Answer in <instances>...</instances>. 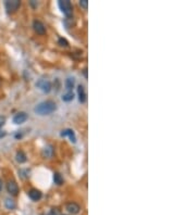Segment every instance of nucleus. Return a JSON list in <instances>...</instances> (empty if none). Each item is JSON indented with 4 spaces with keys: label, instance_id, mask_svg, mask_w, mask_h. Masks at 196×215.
I'll list each match as a JSON object with an SVG mask.
<instances>
[{
    "label": "nucleus",
    "instance_id": "nucleus-1",
    "mask_svg": "<svg viewBox=\"0 0 196 215\" xmlns=\"http://www.w3.org/2000/svg\"><path fill=\"white\" fill-rule=\"evenodd\" d=\"M56 110H57V104L51 100H47L44 101V102H41L38 106H36L34 111L38 115H49L51 114L52 112L56 111Z\"/></svg>",
    "mask_w": 196,
    "mask_h": 215
},
{
    "label": "nucleus",
    "instance_id": "nucleus-2",
    "mask_svg": "<svg viewBox=\"0 0 196 215\" xmlns=\"http://www.w3.org/2000/svg\"><path fill=\"white\" fill-rule=\"evenodd\" d=\"M59 8L60 10L62 11L63 14H65L67 17H70L71 14H72V5L69 0H60L59 1Z\"/></svg>",
    "mask_w": 196,
    "mask_h": 215
},
{
    "label": "nucleus",
    "instance_id": "nucleus-3",
    "mask_svg": "<svg viewBox=\"0 0 196 215\" xmlns=\"http://www.w3.org/2000/svg\"><path fill=\"white\" fill-rule=\"evenodd\" d=\"M20 5H21V2H20L19 0H7L5 2V9H7V11H8L9 13L15 12L16 10L19 9Z\"/></svg>",
    "mask_w": 196,
    "mask_h": 215
},
{
    "label": "nucleus",
    "instance_id": "nucleus-4",
    "mask_svg": "<svg viewBox=\"0 0 196 215\" xmlns=\"http://www.w3.org/2000/svg\"><path fill=\"white\" fill-rule=\"evenodd\" d=\"M36 86H37L41 91L44 93H49L50 90H51V84L49 81L47 79H39L37 83H36Z\"/></svg>",
    "mask_w": 196,
    "mask_h": 215
},
{
    "label": "nucleus",
    "instance_id": "nucleus-5",
    "mask_svg": "<svg viewBox=\"0 0 196 215\" xmlns=\"http://www.w3.org/2000/svg\"><path fill=\"white\" fill-rule=\"evenodd\" d=\"M7 190H8V192L10 193L11 196H18V193H19V186H18V184L14 180H10L7 184Z\"/></svg>",
    "mask_w": 196,
    "mask_h": 215
},
{
    "label": "nucleus",
    "instance_id": "nucleus-6",
    "mask_svg": "<svg viewBox=\"0 0 196 215\" xmlns=\"http://www.w3.org/2000/svg\"><path fill=\"white\" fill-rule=\"evenodd\" d=\"M33 27H34L36 33L39 34V35H44V34L46 33V27H45V25H44L41 21H34Z\"/></svg>",
    "mask_w": 196,
    "mask_h": 215
},
{
    "label": "nucleus",
    "instance_id": "nucleus-7",
    "mask_svg": "<svg viewBox=\"0 0 196 215\" xmlns=\"http://www.w3.org/2000/svg\"><path fill=\"white\" fill-rule=\"evenodd\" d=\"M65 209H67V211H68L69 213H71V214H77V213L80 212L81 207H80L79 204L75 203V202H70V203L67 204Z\"/></svg>",
    "mask_w": 196,
    "mask_h": 215
},
{
    "label": "nucleus",
    "instance_id": "nucleus-8",
    "mask_svg": "<svg viewBox=\"0 0 196 215\" xmlns=\"http://www.w3.org/2000/svg\"><path fill=\"white\" fill-rule=\"evenodd\" d=\"M27 120V114L25 112H20L18 114L14 115L13 117V123L16 124V125H19V124H22V123H24L25 121Z\"/></svg>",
    "mask_w": 196,
    "mask_h": 215
},
{
    "label": "nucleus",
    "instance_id": "nucleus-9",
    "mask_svg": "<svg viewBox=\"0 0 196 215\" xmlns=\"http://www.w3.org/2000/svg\"><path fill=\"white\" fill-rule=\"evenodd\" d=\"M28 197L33 201H38L41 199V192L37 189H32V190L28 191Z\"/></svg>",
    "mask_w": 196,
    "mask_h": 215
},
{
    "label": "nucleus",
    "instance_id": "nucleus-10",
    "mask_svg": "<svg viewBox=\"0 0 196 215\" xmlns=\"http://www.w3.org/2000/svg\"><path fill=\"white\" fill-rule=\"evenodd\" d=\"M60 135H61L62 137H67V136H68L72 142H75L76 141L75 134H74V131H72V129H64V131H61V134H60Z\"/></svg>",
    "mask_w": 196,
    "mask_h": 215
},
{
    "label": "nucleus",
    "instance_id": "nucleus-11",
    "mask_svg": "<svg viewBox=\"0 0 196 215\" xmlns=\"http://www.w3.org/2000/svg\"><path fill=\"white\" fill-rule=\"evenodd\" d=\"M77 93H79V100L80 102H85L86 101V93H85V89L84 87L82 86V85H80L79 87H77Z\"/></svg>",
    "mask_w": 196,
    "mask_h": 215
},
{
    "label": "nucleus",
    "instance_id": "nucleus-12",
    "mask_svg": "<svg viewBox=\"0 0 196 215\" xmlns=\"http://www.w3.org/2000/svg\"><path fill=\"white\" fill-rule=\"evenodd\" d=\"M16 161L19 162V163H24L26 162V155L23 151H19V152L16 153Z\"/></svg>",
    "mask_w": 196,
    "mask_h": 215
},
{
    "label": "nucleus",
    "instance_id": "nucleus-13",
    "mask_svg": "<svg viewBox=\"0 0 196 215\" xmlns=\"http://www.w3.org/2000/svg\"><path fill=\"white\" fill-rule=\"evenodd\" d=\"M5 207H7V209L13 210L14 207H15V202H14L12 199H5Z\"/></svg>",
    "mask_w": 196,
    "mask_h": 215
},
{
    "label": "nucleus",
    "instance_id": "nucleus-14",
    "mask_svg": "<svg viewBox=\"0 0 196 215\" xmlns=\"http://www.w3.org/2000/svg\"><path fill=\"white\" fill-rule=\"evenodd\" d=\"M73 98H74V93H72V91H68V93H65L64 95L62 96V100L67 101V102L73 100Z\"/></svg>",
    "mask_w": 196,
    "mask_h": 215
},
{
    "label": "nucleus",
    "instance_id": "nucleus-15",
    "mask_svg": "<svg viewBox=\"0 0 196 215\" xmlns=\"http://www.w3.org/2000/svg\"><path fill=\"white\" fill-rule=\"evenodd\" d=\"M54 184H57V185H62V184H63V178L61 177V175H60V174L56 173V174L54 175Z\"/></svg>",
    "mask_w": 196,
    "mask_h": 215
},
{
    "label": "nucleus",
    "instance_id": "nucleus-16",
    "mask_svg": "<svg viewBox=\"0 0 196 215\" xmlns=\"http://www.w3.org/2000/svg\"><path fill=\"white\" fill-rule=\"evenodd\" d=\"M65 86H67V89L68 91H72V88L74 86V78H68L65 81Z\"/></svg>",
    "mask_w": 196,
    "mask_h": 215
},
{
    "label": "nucleus",
    "instance_id": "nucleus-17",
    "mask_svg": "<svg viewBox=\"0 0 196 215\" xmlns=\"http://www.w3.org/2000/svg\"><path fill=\"white\" fill-rule=\"evenodd\" d=\"M44 157H46V158H50L52 155V149L51 147H47L44 149V152H43Z\"/></svg>",
    "mask_w": 196,
    "mask_h": 215
},
{
    "label": "nucleus",
    "instance_id": "nucleus-18",
    "mask_svg": "<svg viewBox=\"0 0 196 215\" xmlns=\"http://www.w3.org/2000/svg\"><path fill=\"white\" fill-rule=\"evenodd\" d=\"M58 43H59L60 46H62V47H68V45H69L68 40H67V39H64V38H62V37H61V38H59Z\"/></svg>",
    "mask_w": 196,
    "mask_h": 215
},
{
    "label": "nucleus",
    "instance_id": "nucleus-19",
    "mask_svg": "<svg viewBox=\"0 0 196 215\" xmlns=\"http://www.w3.org/2000/svg\"><path fill=\"white\" fill-rule=\"evenodd\" d=\"M80 5L84 9H87V0H81V1H80Z\"/></svg>",
    "mask_w": 196,
    "mask_h": 215
},
{
    "label": "nucleus",
    "instance_id": "nucleus-20",
    "mask_svg": "<svg viewBox=\"0 0 196 215\" xmlns=\"http://www.w3.org/2000/svg\"><path fill=\"white\" fill-rule=\"evenodd\" d=\"M5 116H0V128L5 125Z\"/></svg>",
    "mask_w": 196,
    "mask_h": 215
},
{
    "label": "nucleus",
    "instance_id": "nucleus-21",
    "mask_svg": "<svg viewBox=\"0 0 196 215\" xmlns=\"http://www.w3.org/2000/svg\"><path fill=\"white\" fill-rule=\"evenodd\" d=\"M47 215H57V211H54V210H51V211H50V212H49Z\"/></svg>",
    "mask_w": 196,
    "mask_h": 215
},
{
    "label": "nucleus",
    "instance_id": "nucleus-22",
    "mask_svg": "<svg viewBox=\"0 0 196 215\" xmlns=\"http://www.w3.org/2000/svg\"><path fill=\"white\" fill-rule=\"evenodd\" d=\"M5 136V131H0V138H2V137Z\"/></svg>",
    "mask_w": 196,
    "mask_h": 215
},
{
    "label": "nucleus",
    "instance_id": "nucleus-23",
    "mask_svg": "<svg viewBox=\"0 0 196 215\" xmlns=\"http://www.w3.org/2000/svg\"><path fill=\"white\" fill-rule=\"evenodd\" d=\"M1 188H2V182L0 179V192H1Z\"/></svg>",
    "mask_w": 196,
    "mask_h": 215
}]
</instances>
